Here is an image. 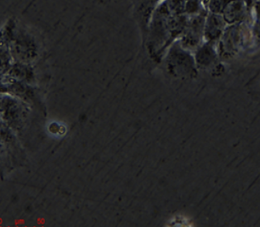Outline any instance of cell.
Masks as SVG:
<instances>
[{"label": "cell", "instance_id": "obj_6", "mask_svg": "<svg viewBox=\"0 0 260 227\" xmlns=\"http://www.w3.org/2000/svg\"><path fill=\"white\" fill-rule=\"evenodd\" d=\"M202 1H203V4H204L205 7L207 8V4H208V2L210 1V0H202Z\"/></svg>", "mask_w": 260, "mask_h": 227}, {"label": "cell", "instance_id": "obj_2", "mask_svg": "<svg viewBox=\"0 0 260 227\" xmlns=\"http://www.w3.org/2000/svg\"><path fill=\"white\" fill-rule=\"evenodd\" d=\"M228 25L220 14H207L204 26V39L207 43H215L220 40Z\"/></svg>", "mask_w": 260, "mask_h": 227}, {"label": "cell", "instance_id": "obj_1", "mask_svg": "<svg viewBox=\"0 0 260 227\" xmlns=\"http://www.w3.org/2000/svg\"><path fill=\"white\" fill-rule=\"evenodd\" d=\"M221 15L228 26L239 24L251 18V9L244 0H231Z\"/></svg>", "mask_w": 260, "mask_h": 227}, {"label": "cell", "instance_id": "obj_4", "mask_svg": "<svg viewBox=\"0 0 260 227\" xmlns=\"http://www.w3.org/2000/svg\"><path fill=\"white\" fill-rule=\"evenodd\" d=\"M251 20L253 35L260 42V0H256L252 7Z\"/></svg>", "mask_w": 260, "mask_h": 227}, {"label": "cell", "instance_id": "obj_5", "mask_svg": "<svg viewBox=\"0 0 260 227\" xmlns=\"http://www.w3.org/2000/svg\"><path fill=\"white\" fill-rule=\"evenodd\" d=\"M231 0H210L207 4V11L211 14H220Z\"/></svg>", "mask_w": 260, "mask_h": 227}, {"label": "cell", "instance_id": "obj_3", "mask_svg": "<svg viewBox=\"0 0 260 227\" xmlns=\"http://www.w3.org/2000/svg\"><path fill=\"white\" fill-rule=\"evenodd\" d=\"M213 44L214 43L206 42L198 51L197 61L203 68H207L215 62L216 54L213 48Z\"/></svg>", "mask_w": 260, "mask_h": 227}]
</instances>
